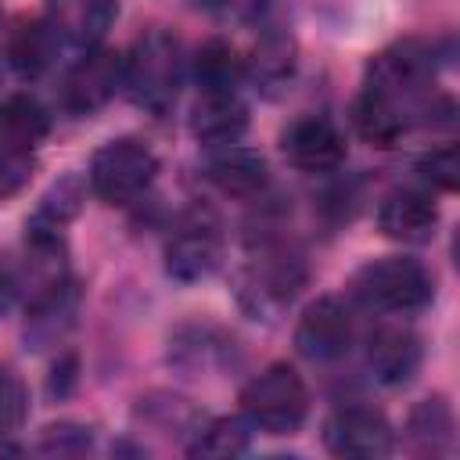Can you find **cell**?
<instances>
[{"label": "cell", "mask_w": 460, "mask_h": 460, "mask_svg": "<svg viewBox=\"0 0 460 460\" xmlns=\"http://www.w3.org/2000/svg\"><path fill=\"white\" fill-rule=\"evenodd\" d=\"M180 79H183V43L165 29L144 32L133 43V50L122 58V86L129 90L133 104L151 115H165L176 104Z\"/></svg>", "instance_id": "6da1fadb"}, {"label": "cell", "mask_w": 460, "mask_h": 460, "mask_svg": "<svg viewBox=\"0 0 460 460\" xmlns=\"http://www.w3.org/2000/svg\"><path fill=\"white\" fill-rule=\"evenodd\" d=\"M438 72V58L435 47L428 40H402L388 50H381L370 65H367V83L363 90L406 108L417 122H428L431 101L424 97L435 83Z\"/></svg>", "instance_id": "7a4b0ae2"}, {"label": "cell", "mask_w": 460, "mask_h": 460, "mask_svg": "<svg viewBox=\"0 0 460 460\" xmlns=\"http://www.w3.org/2000/svg\"><path fill=\"white\" fill-rule=\"evenodd\" d=\"M352 295L374 309V313H392V316H406L417 313L431 302L435 295V280L424 270V262L410 259V255H381L363 262L352 273Z\"/></svg>", "instance_id": "3957f363"}, {"label": "cell", "mask_w": 460, "mask_h": 460, "mask_svg": "<svg viewBox=\"0 0 460 460\" xmlns=\"http://www.w3.org/2000/svg\"><path fill=\"white\" fill-rule=\"evenodd\" d=\"M241 410L266 435H295L309 413V392L295 367L270 363L241 388Z\"/></svg>", "instance_id": "277c9868"}, {"label": "cell", "mask_w": 460, "mask_h": 460, "mask_svg": "<svg viewBox=\"0 0 460 460\" xmlns=\"http://www.w3.org/2000/svg\"><path fill=\"white\" fill-rule=\"evenodd\" d=\"M305 284V262L284 244H262L259 255L241 270L237 298L259 320H273Z\"/></svg>", "instance_id": "5b68a950"}, {"label": "cell", "mask_w": 460, "mask_h": 460, "mask_svg": "<svg viewBox=\"0 0 460 460\" xmlns=\"http://www.w3.org/2000/svg\"><path fill=\"white\" fill-rule=\"evenodd\" d=\"M155 172H158L155 151L137 137H119L97 147L90 162V190L104 205H129L155 183Z\"/></svg>", "instance_id": "8992f818"}, {"label": "cell", "mask_w": 460, "mask_h": 460, "mask_svg": "<svg viewBox=\"0 0 460 460\" xmlns=\"http://www.w3.org/2000/svg\"><path fill=\"white\" fill-rule=\"evenodd\" d=\"M223 262V230L219 219L205 208H190L165 241V273L180 284L205 280Z\"/></svg>", "instance_id": "52a82bcc"}, {"label": "cell", "mask_w": 460, "mask_h": 460, "mask_svg": "<svg viewBox=\"0 0 460 460\" xmlns=\"http://www.w3.org/2000/svg\"><path fill=\"white\" fill-rule=\"evenodd\" d=\"M356 341V316L345 298L323 295L305 305V313L295 323V349L309 363H334L341 359Z\"/></svg>", "instance_id": "ba28073f"}, {"label": "cell", "mask_w": 460, "mask_h": 460, "mask_svg": "<svg viewBox=\"0 0 460 460\" xmlns=\"http://www.w3.org/2000/svg\"><path fill=\"white\" fill-rule=\"evenodd\" d=\"M323 446L334 456H356V460H377L388 456L395 446L392 424L374 406H338L323 420Z\"/></svg>", "instance_id": "9c48e42d"}, {"label": "cell", "mask_w": 460, "mask_h": 460, "mask_svg": "<svg viewBox=\"0 0 460 460\" xmlns=\"http://www.w3.org/2000/svg\"><path fill=\"white\" fill-rule=\"evenodd\" d=\"M119 86H122V54L93 47L83 50V58L68 68L61 86V104L72 115H93L115 97Z\"/></svg>", "instance_id": "30bf717a"}, {"label": "cell", "mask_w": 460, "mask_h": 460, "mask_svg": "<svg viewBox=\"0 0 460 460\" xmlns=\"http://www.w3.org/2000/svg\"><path fill=\"white\" fill-rule=\"evenodd\" d=\"M280 151L298 172H334L345 155V133L327 115H302L280 133Z\"/></svg>", "instance_id": "8fae6325"}, {"label": "cell", "mask_w": 460, "mask_h": 460, "mask_svg": "<svg viewBox=\"0 0 460 460\" xmlns=\"http://www.w3.org/2000/svg\"><path fill=\"white\" fill-rule=\"evenodd\" d=\"M420 338L410 327L399 323H381L370 338H367V367L374 374V381L395 388L413 381V374L420 370Z\"/></svg>", "instance_id": "7c38bea8"}, {"label": "cell", "mask_w": 460, "mask_h": 460, "mask_svg": "<svg viewBox=\"0 0 460 460\" xmlns=\"http://www.w3.org/2000/svg\"><path fill=\"white\" fill-rule=\"evenodd\" d=\"M119 18V0H47V22L61 43L93 50L111 22Z\"/></svg>", "instance_id": "4fadbf2b"}, {"label": "cell", "mask_w": 460, "mask_h": 460, "mask_svg": "<svg viewBox=\"0 0 460 460\" xmlns=\"http://www.w3.org/2000/svg\"><path fill=\"white\" fill-rule=\"evenodd\" d=\"M435 226H438V205L431 201V194L413 190V187L392 190L377 208V230L402 244L431 241Z\"/></svg>", "instance_id": "5bb4252c"}, {"label": "cell", "mask_w": 460, "mask_h": 460, "mask_svg": "<svg viewBox=\"0 0 460 460\" xmlns=\"http://www.w3.org/2000/svg\"><path fill=\"white\" fill-rule=\"evenodd\" d=\"M244 129H248V104L237 97V90H201L190 111V133L201 144L208 147L237 144Z\"/></svg>", "instance_id": "9a60e30c"}, {"label": "cell", "mask_w": 460, "mask_h": 460, "mask_svg": "<svg viewBox=\"0 0 460 460\" xmlns=\"http://www.w3.org/2000/svg\"><path fill=\"white\" fill-rule=\"evenodd\" d=\"M75 313H79V288L72 280H61L58 288L36 295L29 302V320H25V345L29 349H50L58 345L72 323H75Z\"/></svg>", "instance_id": "2e32d148"}, {"label": "cell", "mask_w": 460, "mask_h": 460, "mask_svg": "<svg viewBox=\"0 0 460 460\" xmlns=\"http://www.w3.org/2000/svg\"><path fill=\"white\" fill-rule=\"evenodd\" d=\"M205 180L226 194V198H255L266 180H270V169H266V158L252 147H234V144H223L208 162H205Z\"/></svg>", "instance_id": "e0dca14e"}, {"label": "cell", "mask_w": 460, "mask_h": 460, "mask_svg": "<svg viewBox=\"0 0 460 460\" xmlns=\"http://www.w3.org/2000/svg\"><path fill=\"white\" fill-rule=\"evenodd\" d=\"M234 334H223L212 323H187L169 338V363L180 367L183 374H201V370H219L226 359H234Z\"/></svg>", "instance_id": "ac0fdd59"}, {"label": "cell", "mask_w": 460, "mask_h": 460, "mask_svg": "<svg viewBox=\"0 0 460 460\" xmlns=\"http://www.w3.org/2000/svg\"><path fill=\"white\" fill-rule=\"evenodd\" d=\"M295 65H298V43H295V36L288 29H266L255 40L252 54L244 58V75L259 90L273 93L277 86H284L295 75Z\"/></svg>", "instance_id": "d6986e66"}, {"label": "cell", "mask_w": 460, "mask_h": 460, "mask_svg": "<svg viewBox=\"0 0 460 460\" xmlns=\"http://www.w3.org/2000/svg\"><path fill=\"white\" fill-rule=\"evenodd\" d=\"M50 133L47 108L29 93H11L0 104V151L32 155Z\"/></svg>", "instance_id": "ffe728a7"}, {"label": "cell", "mask_w": 460, "mask_h": 460, "mask_svg": "<svg viewBox=\"0 0 460 460\" xmlns=\"http://www.w3.org/2000/svg\"><path fill=\"white\" fill-rule=\"evenodd\" d=\"M58 32L50 29V22H25L14 29V36L7 40V65L22 75V79H40L54 58H58Z\"/></svg>", "instance_id": "44dd1931"}, {"label": "cell", "mask_w": 460, "mask_h": 460, "mask_svg": "<svg viewBox=\"0 0 460 460\" xmlns=\"http://www.w3.org/2000/svg\"><path fill=\"white\" fill-rule=\"evenodd\" d=\"M413 122L417 119L406 108H399V104H392V101H385L370 90H363L359 101H356V129L374 147H392Z\"/></svg>", "instance_id": "7402d4cb"}, {"label": "cell", "mask_w": 460, "mask_h": 460, "mask_svg": "<svg viewBox=\"0 0 460 460\" xmlns=\"http://www.w3.org/2000/svg\"><path fill=\"white\" fill-rule=\"evenodd\" d=\"M252 446V420L248 417H216L208 424H198L187 453L205 460H230L248 453Z\"/></svg>", "instance_id": "603a6c76"}, {"label": "cell", "mask_w": 460, "mask_h": 460, "mask_svg": "<svg viewBox=\"0 0 460 460\" xmlns=\"http://www.w3.org/2000/svg\"><path fill=\"white\" fill-rule=\"evenodd\" d=\"M410 446L417 453H446L453 446V410L442 395H431L410 410Z\"/></svg>", "instance_id": "cb8c5ba5"}, {"label": "cell", "mask_w": 460, "mask_h": 460, "mask_svg": "<svg viewBox=\"0 0 460 460\" xmlns=\"http://www.w3.org/2000/svg\"><path fill=\"white\" fill-rule=\"evenodd\" d=\"M244 75V58L226 40H208L194 54V79L201 90H237Z\"/></svg>", "instance_id": "d4e9b609"}, {"label": "cell", "mask_w": 460, "mask_h": 460, "mask_svg": "<svg viewBox=\"0 0 460 460\" xmlns=\"http://www.w3.org/2000/svg\"><path fill=\"white\" fill-rule=\"evenodd\" d=\"M83 201H86V180H83L79 172H65V176H61L58 183H50V190L40 198V208H36V216H32L29 223L50 226V230H65V226L79 216Z\"/></svg>", "instance_id": "484cf974"}, {"label": "cell", "mask_w": 460, "mask_h": 460, "mask_svg": "<svg viewBox=\"0 0 460 460\" xmlns=\"http://www.w3.org/2000/svg\"><path fill=\"white\" fill-rule=\"evenodd\" d=\"M137 413L144 417V420H151L158 431H198V413H194V406L187 402V399H180V395H165V392H158V395H147V399H140V406H137Z\"/></svg>", "instance_id": "4316f807"}, {"label": "cell", "mask_w": 460, "mask_h": 460, "mask_svg": "<svg viewBox=\"0 0 460 460\" xmlns=\"http://www.w3.org/2000/svg\"><path fill=\"white\" fill-rule=\"evenodd\" d=\"M93 446V428L90 424H75V420H61V424H50L43 428V438H40V453L47 456H75V453H86Z\"/></svg>", "instance_id": "83f0119b"}, {"label": "cell", "mask_w": 460, "mask_h": 460, "mask_svg": "<svg viewBox=\"0 0 460 460\" xmlns=\"http://www.w3.org/2000/svg\"><path fill=\"white\" fill-rule=\"evenodd\" d=\"M29 417V392L22 377L7 367H0V435H11Z\"/></svg>", "instance_id": "f1b7e54d"}, {"label": "cell", "mask_w": 460, "mask_h": 460, "mask_svg": "<svg viewBox=\"0 0 460 460\" xmlns=\"http://www.w3.org/2000/svg\"><path fill=\"white\" fill-rule=\"evenodd\" d=\"M417 172H420L424 183H431L435 190L453 194V190L460 187V151H456L453 144L435 147L431 155H424V158L417 162Z\"/></svg>", "instance_id": "f546056e"}, {"label": "cell", "mask_w": 460, "mask_h": 460, "mask_svg": "<svg viewBox=\"0 0 460 460\" xmlns=\"http://www.w3.org/2000/svg\"><path fill=\"white\" fill-rule=\"evenodd\" d=\"M36 158L32 155H14V151H0V201L18 194L29 180H32Z\"/></svg>", "instance_id": "4dcf8cb0"}, {"label": "cell", "mask_w": 460, "mask_h": 460, "mask_svg": "<svg viewBox=\"0 0 460 460\" xmlns=\"http://www.w3.org/2000/svg\"><path fill=\"white\" fill-rule=\"evenodd\" d=\"M198 4L226 22H259L270 7V0H198Z\"/></svg>", "instance_id": "1f68e13d"}, {"label": "cell", "mask_w": 460, "mask_h": 460, "mask_svg": "<svg viewBox=\"0 0 460 460\" xmlns=\"http://www.w3.org/2000/svg\"><path fill=\"white\" fill-rule=\"evenodd\" d=\"M18 266H11L7 262V255H0V320L7 316V309L14 305V298H18Z\"/></svg>", "instance_id": "d6a6232c"}, {"label": "cell", "mask_w": 460, "mask_h": 460, "mask_svg": "<svg viewBox=\"0 0 460 460\" xmlns=\"http://www.w3.org/2000/svg\"><path fill=\"white\" fill-rule=\"evenodd\" d=\"M72 385H75V356H65V359L54 367V377H50V395H65Z\"/></svg>", "instance_id": "836d02e7"}]
</instances>
